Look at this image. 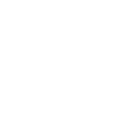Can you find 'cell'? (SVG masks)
Listing matches in <instances>:
<instances>
[]
</instances>
